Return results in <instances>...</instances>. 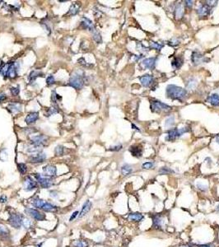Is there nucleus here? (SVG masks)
I'll return each mask as SVG.
<instances>
[{
  "label": "nucleus",
  "instance_id": "1",
  "mask_svg": "<svg viewBox=\"0 0 219 247\" xmlns=\"http://www.w3.org/2000/svg\"><path fill=\"white\" fill-rule=\"evenodd\" d=\"M166 96L173 101H183L186 97L187 91L183 87L175 86V85H168L166 90Z\"/></svg>",
  "mask_w": 219,
  "mask_h": 247
},
{
  "label": "nucleus",
  "instance_id": "2",
  "mask_svg": "<svg viewBox=\"0 0 219 247\" xmlns=\"http://www.w3.org/2000/svg\"><path fill=\"white\" fill-rule=\"evenodd\" d=\"M32 205L38 209H41L44 212H55L58 210V207L53 203L40 199L39 197H35L32 200Z\"/></svg>",
  "mask_w": 219,
  "mask_h": 247
},
{
  "label": "nucleus",
  "instance_id": "3",
  "mask_svg": "<svg viewBox=\"0 0 219 247\" xmlns=\"http://www.w3.org/2000/svg\"><path fill=\"white\" fill-rule=\"evenodd\" d=\"M85 83V78H84V75H83V72L77 71L74 73V74L72 75V77L69 79L68 82V85L71 86L72 87H74L75 89L79 90L84 85Z\"/></svg>",
  "mask_w": 219,
  "mask_h": 247
},
{
  "label": "nucleus",
  "instance_id": "4",
  "mask_svg": "<svg viewBox=\"0 0 219 247\" xmlns=\"http://www.w3.org/2000/svg\"><path fill=\"white\" fill-rule=\"evenodd\" d=\"M189 131V128L188 127H184L182 128H172L167 131V136L166 137V141H174L177 138L181 137V135Z\"/></svg>",
  "mask_w": 219,
  "mask_h": 247
},
{
  "label": "nucleus",
  "instance_id": "5",
  "mask_svg": "<svg viewBox=\"0 0 219 247\" xmlns=\"http://www.w3.org/2000/svg\"><path fill=\"white\" fill-rule=\"evenodd\" d=\"M35 178L40 186L43 189H49L54 185L53 179L44 176L42 174H35Z\"/></svg>",
  "mask_w": 219,
  "mask_h": 247
},
{
  "label": "nucleus",
  "instance_id": "6",
  "mask_svg": "<svg viewBox=\"0 0 219 247\" xmlns=\"http://www.w3.org/2000/svg\"><path fill=\"white\" fill-rule=\"evenodd\" d=\"M151 110L155 113H161V112H166L172 110V108L168 105L163 103L159 101H152L151 102Z\"/></svg>",
  "mask_w": 219,
  "mask_h": 247
},
{
  "label": "nucleus",
  "instance_id": "7",
  "mask_svg": "<svg viewBox=\"0 0 219 247\" xmlns=\"http://www.w3.org/2000/svg\"><path fill=\"white\" fill-rule=\"evenodd\" d=\"M23 215L18 214V213H11L9 215L8 222L10 224V226L15 228V229H20L22 226V219Z\"/></svg>",
  "mask_w": 219,
  "mask_h": 247
},
{
  "label": "nucleus",
  "instance_id": "8",
  "mask_svg": "<svg viewBox=\"0 0 219 247\" xmlns=\"http://www.w3.org/2000/svg\"><path fill=\"white\" fill-rule=\"evenodd\" d=\"M25 213L36 221L41 222V221L45 220V215L42 212L39 211L38 209H33V208H27L25 209Z\"/></svg>",
  "mask_w": 219,
  "mask_h": 247
},
{
  "label": "nucleus",
  "instance_id": "9",
  "mask_svg": "<svg viewBox=\"0 0 219 247\" xmlns=\"http://www.w3.org/2000/svg\"><path fill=\"white\" fill-rule=\"evenodd\" d=\"M23 185L24 190L27 191V192H29V191H32L34 190H36V188H37V185H38V183L31 176H27L25 177V179H24Z\"/></svg>",
  "mask_w": 219,
  "mask_h": 247
},
{
  "label": "nucleus",
  "instance_id": "10",
  "mask_svg": "<svg viewBox=\"0 0 219 247\" xmlns=\"http://www.w3.org/2000/svg\"><path fill=\"white\" fill-rule=\"evenodd\" d=\"M191 61L194 65H198L203 63H207L210 61V59L204 57L201 53H199L198 51H194L192 53V55H191Z\"/></svg>",
  "mask_w": 219,
  "mask_h": 247
},
{
  "label": "nucleus",
  "instance_id": "11",
  "mask_svg": "<svg viewBox=\"0 0 219 247\" xmlns=\"http://www.w3.org/2000/svg\"><path fill=\"white\" fill-rule=\"evenodd\" d=\"M45 160H46V154L44 153L43 152H37V153H35V154H31L29 157V159H28L29 162L33 164L42 163Z\"/></svg>",
  "mask_w": 219,
  "mask_h": 247
},
{
  "label": "nucleus",
  "instance_id": "12",
  "mask_svg": "<svg viewBox=\"0 0 219 247\" xmlns=\"http://www.w3.org/2000/svg\"><path fill=\"white\" fill-rule=\"evenodd\" d=\"M31 144L37 147H41L45 145L47 143L48 138L45 135H38V136H34L31 138Z\"/></svg>",
  "mask_w": 219,
  "mask_h": 247
},
{
  "label": "nucleus",
  "instance_id": "13",
  "mask_svg": "<svg viewBox=\"0 0 219 247\" xmlns=\"http://www.w3.org/2000/svg\"><path fill=\"white\" fill-rule=\"evenodd\" d=\"M43 175L45 176H47V177H51V178H52V177H54V176H56L57 174V168L55 166H54V165H51V164H49V165H46V166H44V167H43Z\"/></svg>",
  "mask_w": 219,
  "mask_h": 247
},
{
  "label": "nucleus",
  "instance_id": "14",
  "mask_svg": "<svg viewBox=\"0 0 219 247\" xmlns=\"http://www.w3.org/2000/svg\"><path fill=\"white\" fill-rule=\"evenodd\" d=\"M156 61L157 58L156 57H152V58H147L142 60V65L144 69H153L156 65Z\"/></svg>",
  "mask_w": 219,
  "mask_h": 247
},
{
  "label": "nucleus",
  "instance_id": "15",
  "mask_svg": "<svg viewBox=\"0 0 219 247\" xmlns=\"http://www.w3.org/2000/svg\"><path fill=\"white\" fill-rule=\"evenodd\" d=\"M139 81L144 87H149L153 83V77L150 74H144L139 77Z\"/></svg>",
  "mask_w": 219,
  "mask_h": 247
},
{
  "label": "nucleus",
  "instance_id": "16",
  "mask_svg": "<svg viewBox=\"0 0 219 247\" xmlns=\"http://www.w3.org/2000/svg\"><path fill=\"white\" fill-rule=\"evenodd\" d=\"M81 26H82V27H83V29L88 30L90 31H92V32H93V31L96 30L93 22H92L90 19H88V18H82V20H81Z\"/></svg>",
  "mask_w": 219,
  "mask_h": 247
},
{
  "label": "nucleus",
  "instance_id": "17",
  "mask_svg": "<svg viewBox=\"0 0 219 247\" xmlns=\"http://www.w3.org/2000/svg\"><path fill=\"white\" fill-rule=\"evenodd\" d=\"M92 207V203L91 202L90 200H87L86 202L84 203L83 208H82V210H81V212L79 213L78 218H82V217H84L85 215L87 214V213L91 210Z\"/></svg>",
  "mask_w": 219,
  "mask_h": 247
},
{
  "label": "nucleus",
  "instance_id": "18",
  "mask_svg": "<svg viewBox=\"0 0 219 247\" xmlns=\"http://www.w3.org/2000/svg\"><path fill=\"white\" fill-rule=\"evenodd\" d=\"M210 11L211 8L208 6L207 4H203L197 9V13L200 17H207L208 15H209Z\"/></svg>",
  "mask_w": 219,
  "mask_h": 247
},
{
  "label": "nucleus",
  "instance_id": "19",
  "mask_svg": "<svg viewBox=\"0 0 219 247\" xmlns=\"http://www.w3.org/2000/svg\"><path fill=\"white\" fill-rule=\"evenodd\" d=\"M129 152L135 158H141L142 154V149L139 145H133L129 148Z\"/></svg>",
  "mask_w": 219,
  "mask_h": 247
},
{
  "label": "nucleus",
  "instance_id": "20",
  "mask_svg": "<svg viewBox=\"0 0 219 247\" xmlns=\"http://www.w3.org/2000/svg\"><path fill=\"white\" fill-rule=\"evenodd\" d=\"M39 119V113L38 112H31L27 115V116L25 119V121L27 125H31L35 123Z\"/></svg>",
  "mask_w": 219,
  "mask_h": 247
},
{
  "label": "nucleus",
  "instance_id": "21",
  "mask_svg": "<svg viewBox=\"0 0 219 247\" xmlns=\"http://www.w3.org/2000/svg\"><path fill=\"white\" fill-rule=\"evenodd\" d=\"M143 219V215L140 213H132L128 216V220L130 222H136L139 223Z\"/></svg>",
  "mask_w": 219,
  "mask_h": 247
},
{
  "label": "nucleus",
  "instance_id": "22",
  "mask_svg": "<svg viewBox=\"0 0 219 247\" xmlns=\"http://www.w3.org/2000/svg\"><path fill=\"white\" fill-rule=\"evenodd\" d=\"M9 111H11L12 113H17V112H20L21 110V105L18 102H12L10 103L8 106Z\"/></svg>",
  "mask_w": 219,
  "mask_h": 247
},
{
  "label": "nucleus",
  "instance_id": "23",
  "mask_svg": "<svg viewBox=\"0 0 219 247\" xmlns=\"http://www.w3.org/2000/svg\"><path fill=\"white\" fill-rule=\"evenodd\" d=\"M17 76H18V65L15 63L12 62V64L9 69L8 77H9L10 78H15V77H17Z\"/></svg>",
  "mask_w": 219,
  "mask_h": 247
},
{
  "label": "nucleus",
  "instance_id": "24",
  "mask_svg": "<svg viewBox=\"0 0 219 247\" xmlns=\"http://www.w3.org/2000/svg\"><path fill=\"white\" fill-rule=\"evenodd\" d=\"M152 223H153V226L157 229H160L162 225V217H161L160 215H155L152 217Z\"/></svg>",
  "mask_w": 219,
  "mask_h": 247
},
{
  "label": "nucleus",
  "instance_id": "25",
  "mask_svg": "<svg viewBox=\"0 0 219 247\" xmlns=\"http://www.w3.org/2000/svg\"><path fill=\"white\" fill-rule=\"evenodd\" d=\"M79 9H80V4H78L77 3H73L69 10H68V14L70 16L77 15V13L79 12Z\"/></svg>",
  "mask_w": 219,
  "mask_h": 247
},
{
  "label": "nucleus",
  "instance_id": "26",
  "mask_svg": "<svg viewBox=\"0 0 219 247\" xmlns=\"http://www.w3.org/2000/svg\"><path fill=\"white\" fill-rule=\"evenodd\" d=\"M11 64H12V62L7 63H4V64H3V66L0 68V74L2 75L3 77H8L9 69H10V66H11Z\"/></svg>",
  "mask_w": 219,
  "mask_h": 247
},
{
  "label": "nucleus",
  "instance_id": "27",
  "mask_svg": "<svg viewBox=\"0 0 219 247\" xmlns=\"http://www.w3.org/2000/svg\"><path fill=\"white\" fill-rule=\"evenodd\" d=\"M174 14L176 18H181L184 15V8L181 3H178L174 9Z\"/></svg>",
  "mask_w": 219,
  "mask_h": 247
},
{
  "label": "nucleus",
  "instance_id": "28",
  "mask_svg": "<svg viewBox=\"0 0 219 247\" xmlns=\"http://www.w3.org/2000/svg\"><path fill=\"white\" fill-rule=\"evenodd\" d=\"M10 235L9 230L3 224L0 223V238L7 239Z\"/></svg>",
  "mask_w": 219,
  "mask_h": 247
},
{
  "label": "nucleus",
  "instance_id": "29",
  "mask_svg": "<svg viewBox=\"0 0 219 247\" xmlns=\"http://www.w3.org/2000/svg\"><path fill=\"white\" fill-rule=\"evenodd\" d=\"M208 102H210L211 105H213L214 106H219V95L217 93H213L208 99Z\"/></svg>",
  "mask_w": 219,
  "mask_h": 247
},
{
  "label": "nucleus",
  "instance_id": "30",
  "mask_svg": "<svg viewBox=\"0 0 219 247\" xmlns=\"http://www.w3.org/2000/svg\"><path fill=\"white\" fill-rule=\"evenodd\" d=\"M182 64H183V59L181 58V57H175L172 62V67H174L176 69H180L182 66Z\"/></svg>",
  "mask_w": 219,
  "mask_h": 247
},
{
  "label": "nucleus",
  "instance_id": "31",
  "mask_svg": "<svg viewBox=\"0 0 219 247\" xmlns=\"http://www.w3.org/2000/svg\"><path fill=\"white\" fill-rule=\"evenodd\" d=\"M133 171V168L131 166L128 165V164H124V166L121 167V173L123 176H128Z\"/></svg>",
  "mask_w": 219,
  "mask_h": 247
},
{
  "label": "nucleus",
  "instance_id": "32",
  "mask_svg": "<svg viewBox=\"0 0 219 247\" xmlns=\"http://www.w3.org/2000/svg\"><path fill=\"white\" fill-rule=\"evenodd\" d=\"M42 76H43V73H41V72L32 71V72H31V73L29 74V77H28V78H29L30 82H34V81L36 80L37 77H42Z\"/></svg>",
  "mask_w": 219,
  "mask_h": 247
},
{
  "label": "nucleus",
  "instance_id": "33",
  "mask_svg": "<svg viewBox=\"0 0 219 247\" xmlns=\"http://www.w3.org/2000/svg\"><path fill=\"white\" fill-rule=\"evenodd\" d=\"M22 226L25 229H30L32 227V222L31 220L27 217H23L22 219Z\"/></svg>",
  "mask_w": 219,
  "mask_h": 247
},
{
  "label": "nucleus",
  "instance_id": "34",
  "mask_svg": "<svg viewBox=\"0 0 219 247\" xmlns=\"http://www.w3.org/2000/svg\"><path fill=\"white\" fill-rule=\"evenodd\" d=\"M27 152H29V153H31V154H35V153H37V152H42V148L41 147H37L35 146V145H32V146H30L27 149Z\"/></svg>",
  "mask_w": 219,
  "mask_h": 247
},
{
  "label": "nucleus",
  "instance_id": "35",
  "mask_svg": "<svg viewBox=\"0 0 219 247\" xmlns=\"http://www.w3.org/2000/svg\"><path fill=\"white\" fill-rule=\"evenodd\" d=\"M74 247H88V243L84 240H77L73 242Z\"/></svg>",
  "mask_w": 219,
  "mask_h": 247
},
{
  "label": "nucleus",
  "instance_id": "36",
  "mask_svg": "<svg viewBox=\"0 0 219 247\" xmlns=\"http://www.w3.org/2000/svg\"><path fill=\"white\" fill-rule=\"evenodd\" d=\"M149 45H150V48L151 49H153V50H161L163 47V44H161V43H158V42H155V41H151L149 42Z\"/></svg>",
  "mask_w": 219,
  "mask_h": 247
},
{
  "label": "nucleus",
  "instance_id": "37",
  "mask_svg": "<svg viewBox=\"0 0 219 247\" xmlns=\"http://www.w3.org/2000/svg\"><path fill=\"white\" fill-rule=\"evenodd\" d=\"M92 36H92V38H93V40H94L96 43H101V42H102V39H101V34L98 32L96 30H95L92 32Z\"/></svg>",
  "mask_w": 219,
  "mask_h": 247
},
{
  "label": "nucleus",
  "instance_id": "38",
  "mask_svg": "<svg viewBox=\"0 0 219 247\" xmlns=\"http://www.w3.org/2000/svg\"><path fill=\"white\" fill-rule=\"evenodd\" d=\"M18 169L21 175H25L27 171V167L25 163H19L18 165Z\"/></svg>",
  "mask_w": 219,
  "mask_h": 247
},
{
  "label": "nucleus",
  "instance_id": "39",
  "mask_svg": "<svg viewBox=\"0 0 219 247\" xmlns=\"http://www.w3.org/2000/svg\"><path fill=\"white\" fill-rule=\"evenodd\" d=\"M64 152V147L61 146V145H58V146L55 148V150H54L55 155L58 156V157H61V156H63Z\"/></svg>",
  "mask_w": 219,
  "mask_h": 247
},
{
  "label": "nucleus",
  "instance_id": "40",
  "mask_svg": "<svg viewBox=\"0 0 219 247\" xmlns=\"http://www.w3.org/2000/svg\"><path fill=\"white\" fill-rule=\"evenodd\" d=\"M58 112H59V109H58L57 107H54V106H53V107H51L48 109L47 112H46V115L47 116L53 115L58 113Z\"/></svg>",
  "mask_w": 219,
  "mask_h": 247
},
{
  "label": "nucleus",
  "instance_id": "41",
  "mask_svg": "<svg viewBox=\"0 0 219 247\" xmlns=\"http://www.w3.org/2000/svg\"><path fill=\"white\" fill-rule=\"evenodd\" d=\"M175 124V118L173 116H170L169 118H167L166 120V127H172L173 125Z\"/></svg>",
  "mask_w": 219,
  "mask_h": 247
},
{
  "label": "nucleus",
  "instance_id": "42",
  "mask_svg": "<svg viewBox=\"0 0 219 247\" xmlns=\"http://www.w3.org/2000/svg\"><path fill=\"white\" fill-rule=\"evenodd\" d=\"M174 171L172 170H171L169 167H162L160 170H159V173L162 174V175H166V174H171V173H173Z\"/></svg>",
  "mask_w": 219,
  "mask_h": 247
},
{
  "label": "nucleus",
  "instance_id": "43",
  "mask_svg": "<svg viewBox=\"0 0 219 247\" xmlns=\"http://www.w3.org/2000/svg\"><path fill=\"white\" fill-rule=\"evenodd\" d=\"M61 96H59V95H58L56 93L55 91H53L52 92V95H51V100L53 101L54 103H56V101L58 100H61Z\"/></svg>",
  "mask_w": 219,
  "mask_h": 247
},
{
  "label": "nucleus",
  "instance_id": "44",
  "mask_svg": "<svg viewBox=\"0 0 219 247\" xmlns=\"http://www.w3.org/2000/svg\"><path fill=\"white\" fill-rule=\"evenodd\" d=\"M10 92H11V93H12V95L16 96H18V94H19V93H20V87H19V86H16V87L12 86V87H10Z\"/></svg>",
  "mask_w": 219,
  "mask_h": 247
},
{
  "label": "nucleus",
  "instance_id": "45",
  "mask_svg": "<svg viewBox=\"0 0 219 247\" xmlns=\"http://www.w3.org/2000/svg\"><path fill=\"white\" fill-rule=\"evenodd\" d=\"M142 167L143 169H148V170H149V169H152V168L154 167V163L152 161H147L145 163L142 164Z\"/></svg>",
  "mask_w": 219,
  "mask_h": 247
},
{
  "label": "nucleus",
  "instance_id": "46",
  "mask_svg": "<svg viewBox=\"0 0 219 247\" xmlns=\"http://www.w3.org/2000/svg\"><path fill=\"white\" fill-rule=\"evenodd\" d=\"M54 83H55V79H54V77L53 75H49L47 77V78H46V83H47V85H53V84H54Z\"/></svg>",
  "mask_w": 219,
  "mask_h": 247
},
{
  "label": "nucleus",
  "instance_id": "47",
  "mask_svg": "<svg viewBox=\"0 0 219 247\" xmlns=\"http://www.w3.org/2000/svg\"><path fill=\"white\" fill-rule=\"evenodd\" d=\"M179 44H180V41L176 38L172 39V40L168 42V45H170L171 46H176V45H178Z\"/></svg>",
  "mask_w": 219,
  "mask_h": 247
},
{
  "label": "nucleus",
  "instance_id": "48",
  "mask_svg": "<svg viewBox=\"0 0 219 247\" xmlns=\"http://www.w3.org/2000/svg\"><path fill=\"white\" fill-rule=\"evenodd\" d=\"M122 149V145L121 144H119V145H116V146L114 147H110L109 148V151H113V152H117V151H119Z\"/></svg>",
  "mask_w": 219,
  "mask_h": 247
},
{
  "label": "nucleus",
  "instance_id": "49",
  "mask_svg": "<svg viewBox=\"0 0 219 247\" xmlns=\"http://www.w3.org/2000/svg\"><path fill=\"white\" fill-rule=\"evenodd\" d=\"M77 63H78L79 64H81V65L86 66V67H89V66H92V65H91V64H88V63H87L86 62V60H84L83 58H81V59H79V60H77Z\"/></svg>",
  "mask_w": 219,
  "mask_h": 247
},
{
  "label": "nucleus",
  "instance_id": "50",
  "mask_svg": "<svg viewBox=\"0 0 219 247\" xmlns=\"http://www.w3.org/2000/svg\"><path fill=\"white\" fill-rule=\"evenodd\" d=\"M205 4H207L208 6L212 8L213 7H215L217 4V1H206Z\"/></svg>",
  "mask_w": 219,
  "mask_h": 247
},
{
  "label": "nucleus",
  "instance_id": "51",
  "mask_svg": "<svg viewBox=\"0 0 219 247\" xmlns=\"http://www.w3.org/2000/svg\"><path fill=\"white\" fill-rule=\"evenodd\" d=\"M195 81L193 80V79H190V80L188 81V83H187V86L189 87V88H193L194 86H195Z\"/></svg>",
  "mask_w": 219,
  "mask_h": 247
},
{
  "label": "nucleus",
  "instance_id": "52",
  "mask_svg": "<svg viewBox=\"0 0 219 247\" xmlns=\"http://www.w3.org/2000/svg\"><path fill=\"white\" fill-rule=\"evenodd\" d=\"M137 48H138V50H139V51L140 50H143V51H147L148 50V49L144 46V45H142V43H138L137 44Z\"/></svg>",
  "mask_w": 219,
  "mask_h": 247
},
{
  "label": "nucleus",
  "instance_id": "53",
  "mask_svg": "<svg viewBox=\"0 0 219 247\" xmlns=\"http://www.w3.org/2000/svg\"><path fill=\"white\" fill-rule=\"evenodd\" d=\"M78 214H79V212H78V211L74 212V213H73V215H72L71 217H70V218H69V221H70V222H72L73 220H74V219H75V218H76L77 216H78Z\"/></svg>",
  "mask_w": 219,
  "mask_h": 247
},
{
  "label": "nucleus",
  "instance_id": "54",
  "mask_svg": "<svg viewBox=\"0 0 219 247\" xmlns=\"http://www.w3.org/2000/svg\"><path fill=\"white\" fill-rule=\"evenodd\" d=\"M6 99H7L6 94H4L3 93H0V103L5 101Z\"/></svg>",
  "mask_w": 219,
  "mask_h": 247
},
{
  "label": "nucleus",
  "instance_id": "55",
  "mask_svg": "<svg viewBox=\"0 0 219 247\" xmlns=\"http://www.w3.org/2000/svg\"><path fill=\"white\" fill-rule=\"evenodd\" d=\"M7 200H8V198H7L6 195L2 194V195L0 196V203H6Z\"/></svg>",
  "mask_w": 219,
  "mask_h": 247
},
{
  "label": "nucleus",
  "instance_id": "56",
  "mask_svg": "<svg viewBox=\"0 0 219 247\" xmlns=\"http://www.w3.org/2000/svg\"><path fill=\"white\" fill-rule=\"evenodd\" d=\"M185 4L187 8H191L194 4V2L193 1H185Z\"/></svg>",
  "mask_w": 219,
  "mask_h": 247
},
{
  "label": "nucleus",
  "instance_id": "57",
  "mask_svg": "<svg viewBox=\"0 0 219 247\" xmlns=\"http://www.w3.org/2000/svg\"><path fill=\"white\" fill-rule=\"evenodd\" d=\"M198 188L199 189V190H207V186H204V185H202L201 184H198Z\"/></svg>",
  "mask_w": 219,
  "mask_h": 247
},
{
  "label": "nucleus",
  "instance_id": "58",
  "mask_svg": "<svg viewBox=\"0 0 219 247\" xmlns=\"http://www.w3.org/2000/svg\"><path fill=\"white\" fill-rule=\"evenodd\" d=\"M198 247H214V245L213 244H204V245H199Z\"/></svg>",
  "mask_w": 219,
  "mask_h": 247
},
{
  "label": "nucleus",
  "instance_id": "59",
  "mask_svg": "<svg viewBox=\"0 0 219 247\" xmlns=\"http://www.w3.org/2000/svg\"><path fill=\"white\" fill-rule=\"evenodd\" d=\"M132 128H134V129H136V130H138V131H140V130H139V128H137L136 126H135V125H132Z\"/></svg>",
  "mask_w": 219,
  "mask_h": 247
},
{
  "label": "nucleus",
  "instance_id": "60",
  "mask_svg": "<svg viewBox=\"0 0 219 247\" xmlns=\"http://www.w3.org/2000/svg\"><path fill=\"white\" fill-rule=\"evenodd\" d=\"M216 141H217V143H219V134H218V135H217V137H216Z\"/></svg>",
  "mask_w": 219,
  "mask_h": 247
},
{
  "label": "nucleus",
  "instance_id": "61",
  "mask_svg": "<svg viewBox=\"0 0 219 247\" xmlns=\"http://www.w3.org/2000/svg\"><path fill=\"white\" fill-rule=\"evenodd\" d=\"M3 61H2V60H0V68H1L2 66H3Z\"/></svg>",
  "mask_w": 219,
  "mask_h": 247
},
{
  "label": "nucleus",
  "instance_id": "62",
  "mask_svg": "<svg viewBox=\"0 0 219 247\" xmlns=\"http://www.w3.org/2000/svg\"><path fill=\"white\" fill-rule=\"evenodd\" d=\"M182 247H190V246H189V245H184V246H182Z\"/></svg>",
  "mask_w": 219,
  "mask_h": 247
},
{
  "label": "nucleus",
  "instance_id": "63",
  "mask_svg": "<svg viewBox=\"0 0 219 247\" xmlns=\"http://www.w3.org/2000/svg\"><path fill=\"white\" fill-rule=\"evenodd\" d=\"M217 210L219 211V204H218V206H217Z\"/></svg>",
  "mask_w": 219,
  "mask_h": 247
},
{
  "label": "nucleus",
  "instance_id": "64",
  "mask_svg": "<svg viewBox=\"0 0 219 247\" xmlns=\"http://www.w3.org/2000/svg\"><path fill=\"white\" fill-rule=\"evenodd\" d=\"M1 3H2V1H1V0H0V4H1Z\"/></svg>",
  "mask_w": 219,
  "mask_h": 247
}]
</instances>
